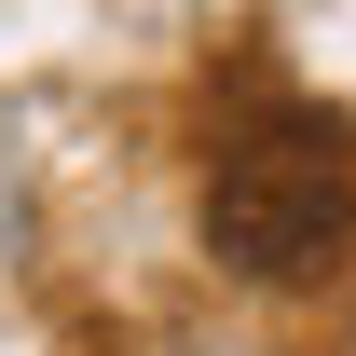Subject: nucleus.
Wrapping results in <instances>:
<instances>
[{"label":"nucleus","mask_w":356,"mask_h":356,"mask_svg":"<svg viewBox=\"0 0 356 356\" xmlns=\"http://www.w3.org/2000/svg\"><path fill=\"white\" fill-rule=\"evenodd\" d=\"M206 247L233 274H261V288H302L356 247V165L329 124H261L233 137L220 178H206Z\"/></svg>","instance_id":"1"}]
</instances>
